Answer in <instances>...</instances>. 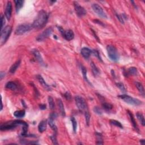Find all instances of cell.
Returning a JSON list of instances; mask_svg holds the SVG:
<instances>
[{
    "mask_svg": "<svg viewBox=\"0 0 145 145\" xmlns=\"http://www.w3.org/2000/svg\"><path fill=\"white\" fill-rule=\"evenodd\" d=\"M52 32H53V28H52V27H48L47 28L43 31L40 35L38 36V37L36 38V40H37L38 42H42V41H44V40L47 39L48 38H49V36L51 35Z\"/></svg>",
    "mask_w": 145,
    "mask_h": 145,
    "instance_id": "obj_8",
    "label": "cell"
},
{
    "mask_svg": "<svg viewBox=\"0 0 145 145\" xmlns=\"http://www.w3.org/2000/svg\"><path fill=\"white\" fill-rule=\"evenodd\" d=\"M140 144H142V145H144L145 144V140L144 139H141L140 140Z\"/></svg>",
    "mask_w": 145,
    "mask_h": 145,
    "instance_id": "obj_47",
    "label": "cell"
},
{
    "mask_svg": "<svg viewBox=\"0 0 145 145\" xmlns=\"http://www.w3.org/2000/svg\"><path fill=\"white\" fill-rule=\"evenodd\" d=\"M57 117V113L55 112L51 113V114L49 115V118H51V119H53V120H55Z\"/></svg>",
    "mask_w": 145,
    "mask_h": 145,
    "instance_id": "obj_42",
    "label": "cell"
},
{
    "mask_svg": "<svg viewBox=\"0 0 145 145\" xmlns=\"http://www.w3.org/2000/svg\"><path fill=\"white\" fill-rule=\"evenodd\" d=\"M51 138V139L52 140V142H53V143L54 144H58V142H57V138H56V133L53 134V135H52L50 137Z\"/></svg>",
    "mask_w": 145,
    "mask_h": 145,
    "instance_id": "obj_39",
    "label": "cell"
},
{
    "mask_svg": "<svg viewBox=\"0 0 145 145\" xmlns=\"http://www.w3.org/2000/svg\"><path fill=\"white\" fill-rule=\"evenodd\" d=\"M90 65H91V67L92 71L93 72V74H94L95 76H98V75L100 74V71H99V70L98 69V68L95 65V63L93 62H91Z\"/></svg>",
    "mask_w": 145,
    "mask_h": 145,
    "instance_id": "obj_24",
    "label": "cell"
},
{
    "mask_svg": "<svg viewBox=\"0 0 145 145\" xmlns=\"http://www.w3.org/2000/svg\"><path fill=\"white\" fill-rule=\"evenodd\" d=\"M96 139H97L96 144H103V138H102L101 134L99 133H96Z\"/></svg>",
    "mask_w": 145,
    "mask_h": 145,
    "instance_id": "obj_30",
    "label": "cell"
},
{
    "mask_svg": "<svg viewBox=\"0 0 145 145\" xmlns=\"http://www.w3.org/2000/svg\"><path fill=\"white\" fill-rule=\"evenodd\" d=\"M5 87L8 89H10L11 90H16L18 88L17 84L13 81H10L8 82V83L6 84Z\"/></svg>",
    "mask_w": 145,
    "mask_h": 145,
    "instance_id": "obj_17",
    "label": "cell"
},
{
    "mask_svg": "<svg viewBox=\"0 0 145 145\" xmlns=\"http://www.w3.org/2000/svg\"><path fill=\"white\" fill-rule=\"evenodd\" d=\"M47 121L46 120H43L41 121L38 125V130L40 133H43L47 129Z\"/></svg>",
    "mask_w": 145,
    "mask_h": 145,
    "instance_id": "obj_18",
    "label": "cell"
},
{
    "mask_svg": "<svg viewBox=\"0 0 145 145\" xmlns=\"http://www.w3.org/2000/svg\"><path fill=\"white\" fill-rule=\"evenodd\" d=\"M135 85L136 87L137 88V89L139 91V92L143 95V96L144 95V90L142 84L140 82H135Z\"/></svg>",
    "mask_w": 145,
    "mask_h": 145,
    "instance_id": "obj_26",
    "label": "cell"
},
{
    "mask_svg": "<svg viewBox=\"0 0 145 145\" xmlns=\"http://www.w3.org/2000/svg\"><path fill=\"white\" fill-rule=\"evenodd\" d=\"M36 78H37L38 80L39 81V82L40 85L42 86V87L44 88L45 90H46L47 91L52 90L51 86H49L46 82H45L44 78H43L42 76H40V75H37V76H36Z\"/></svg>",
    "mask_w": 145,
    "mask_h": 145,
    "instance_id": "obj_13",
    "label": "cell"
},
{
    "mask_svg": "<svg viewBox=\"0 0 145 145\" xmlns=\"http://www.w3.org/2000/svg\"><path fill=\"white\" fill-rule=\"evenodd\" d=\"M75 101L78 110L81 112H85L87 111V103L82 97L80 96H76L75 97Z\"/></svg>",
    "mask_w": 145,
    "mask_h": 145,
    "instance_id": "obj_5",
    "label": "cell"
},
{
    "mask_svg": "<svg viewBox=\"0 0 145 145\" xmlns=\"http://www.w3.org/2000/svg\"><path fill=\"white\" fill-rule=\"evenodd\" d=\"M92 54L94 56H95V57H96L98 58L99 60L102 61L101 58L100 56V53H99V52L98 51H97V50H96V49L92 50Z\"/></svg>",
    "mask_w": 145,
    "mask_h": 145,
    "instance_id": "obj_37",
    "label": "cell"
},
{
    "mask_svg": "<svg viewBox=\"0 0 145 145\" xmlns=\"http://www.w3.org/2000/svg\"><path fill=\"white\" fill-rule=\"evenodd\" d=\"M14 2L15 5L16 11H17V13H18L23 6L24 1H22V0H17V1H14Z\"/></svg>",
    "mask_w": 145,
    "mask_h": 145,
    "instance_id": "obj_22",
    "label": "cell"
},
{
    "mask_svg": "<svg viewBox=\"0 0 145 145\" xmlns=\"http://www.w3.org/2000/svg\"><path fill=\"white\" fill-rule=\"evenodd\" d=\"M102 106L104 110H105V111H109L111 110L113 108V106L111 104L106 103V102H104V103H102Z\"/></svg>",
    "mask_w": 145,
    "mask_h": 145,
    "instance_id": "obj_29",
    "label": "cell"
},
{
    "mask_svg": "<svg viewBox=\"0 0 145 145\" xmlns=\"http://www.w3.org/2000/svg\"><path fill=\"white\" fill-rule=\"evenodd\" d=\"M128 114L129 115V117H130V121L131 124H132V125L134 127V128L136 130L139 131V129L138 128V126H137V122L135 121V118L134 117V116L132 114V113L131 112H130L129 111H128Z\"/></svg>",
    "mask_w": 145,
    "mask_h": 145,
    "instance_id": "obj_16",
    "label": "cell"
},
{
    "mask_svg": "<svg viewBox=\"0 0 145 145\" xmlns=\"http://www.w3.org/2000/svg\"><path fill=\"white\" fill-rule=\"evenodd\" d=\"M106 51H107L108 56L111 60L117 62L119 60L120 56L118 53L117 49L115 46L112 45H108L106 47Z\"/></svg>",
    "mask_w": 145,
    "mask_h": 145,
    "instance_id": "obj_4",
    "label": "cell"
},
{
    "mask_svg": "<svg viewBox=\"0 0 145 145\" xmlns=\"http://www.w3.org/2000/svg\"><path fill=\"white\" fill-rule=\"evenodd\" d=\"M32 53L33 54L34 57H35V58L36 59V60L38 61V62L40 63V65H42V66H45V63L43 61V59L42 57V55L39 52L38 50L37 49H33L32 50Z\"/></svg>",
    "mask_w": 145,
    "mask_h": 145,
    "instance_id": "obj_14",
    "label": "cell"
},
{
    "mask_svg": "<svg viewBox=\"0 0 145 145\" xmlns=\"http://www.w3.org/2000/svg\"><path fill=\"white\" fill-rule=\"evenodd\" d=\"M20 142L21 144H38L37 142H32V141H27L26 140H20Z\"/></svg>",
    "mask_w": 145,
    "mask_h": 145,
    "instance_id": "obj_38",
    "label": "cell"
},
{
    "mask_svg": "<svg viewBox=\"0 0 145 145\" xmlns=\"http://www.w3.org/2000/svg\"><path fill=\"white\" fill-rule=\"evenodd\" d=\"M85 120H86V124L88 126L90 124V115L89 112H88V111H86L85 112Z\"/></svg>",
    "mask_w": 145,
    "mask_h": 145,
    "instance_id": "obj_34",
    "label": "cell"
},
{
    "mask_svg": "<svg viewBox=\"0 0 145 145\" xmlns=\"http://www.w3.org/2000/svg\"><path fill=\"white\" fill-rule=\"evenodd\" d=\"M48 14L44 10H41L39 12L37 17L32 24L33 28L41 29L46 25L48 20Z\"/></svg>",
    "mask_w": 145,
    "mask_h": 145,
    "instance_id": "obj_2",
    "label": "cell"
},
{
    "mask_svg": "<svg viewBox=\"0 0 145 145\" xmlns=\"http://www.w3.org/2000/svg\"><path fill=\"white\" fill-rule=\"evenodd\" d=\"M48 100V103H49L50 109H51V110H53L54 107H55V105H54L53 99L52 98V97L49 96Z\"/></svg>",
    "mask_w": 145,
    "mask_h": 145,
    "instance_id": "obj_32",
    "label": "cell"
},
{
    "mask_svg": "<svg viewBox=\"0 0 145 145\" xmlns=\"http://www.w3.org/2000/svg\"><path fill=\"white\" fill-rule=\"evenodd\" d=\"M22 126V136H24L27 134V131L28 130V124L26 122L22 120H13V121H10L8 122H6L3 124H1L0 126V129L1 130H11V129H14L19 126Z\"/></svg>",
    "mask_w": 145,
    "mask_h": 145,
    "instance_id": "obj_1",
    "label": "cell"
},
{
    "mask_svg": "<svg viewBox=\"0 0 145 145\" xmlns=\"http://www.w3.org/2000/svg\"><path fill=\"white\" fill-rule=\"evenodd\" d=\"M20 62H21V61H20V60H18L16 61V62L14 63L12 66H11L10 70H9V72H10L11 74H14L16 71V70H17L18 67L19 66V65L20 64Z\"/></svg>",
    "mask_w": 145,
    "mask_h": 145,
    "instance_id": "obj_20",
    "label": "cell"
},
{
    "mask_svg": "<svg viewBox=\"0 0 145 145\" xmlns=\"http://www.w3.org/2000/svg\"><path fill=\"white\" fill-rule=\"evenodd\" d=\"M57 104H58L59 110H60L61 115H62L63 117L65 116L66 113H65V108H64V105H63L62 101L60 99H57Z\"/></svg>",
    "mask_w": 145,
    "mask_h": 145,
    "instance_id": "obj_19",
    "label": "cell"
},
{
    "mask_svg": "<svg viewBox=\"0 0 145 145\" xmlns=\"http://www.w3.org/2000/svg\"><path fill=\"white\" fill-rule=\"evenodd\" d=\"M93 111H94V112L96 113V114L98 115H101L102 113H103L101 109L97 106H94V109H93Z\"/></svg>",
    "mask_w": 145,
    "mask_h": 145,
    "instance_id": "obj_36",
    "label": "cell"
},
{
    "mask_svg": "<svg viewBox=\"0 0 145 145\" xmlns=\"http://www.w3.org/2000/svg\"><path fill=\"white\" fill-rule=\"evenodd\" d=\"M116 86L118 88H119V89L122 92L125 93L126 92V90L125 86L124 85L123 83H116Z\"/></svg>",
    "mask_w": 145,
    "mask_h": 145,
    "instance_id": "obj_35",
    "label": "cell"
},
{
    "mask_svg": "<svg viewBox=\"0 0 145 145\" xmlns=\"http://www.w3.org/2000/svg\"><path fill=\"white\" fill-rule=\"evenodd\" d=\"M71 121L72 122V129L75 133L76 132L77 129V122L76 121V119L74 117H72L71 118Z\"/></svg>",
    "mask_w": 145,
    "mask_h": 145,
    "instance_id": "obj_33",
    "label": "cell"
},
{
    "mask_svg": "<svg viewBox=\"0 0 145 145\" xmlns=\"http://www.w3.org/2000/svg\"><path fill=\"white\" fill-rule=\"evenodd\" d=\"M33 28L32 24H22L18 26L15 31V33L17 35H22L25 33L31 31Z\"/></svg>",
    "mask_w": 145,
    "mask_h": 145,
    "instance_id": "obj_6",
    "label": "cell"
},
{
    "mask_svg": "<svg viewBox=\"0 0 145 145\" xmlns=\"http://www.w3.org/2000/svg\"><path fill=\"white\" fill-rule=\"evenodd\" d=\"M12 4L10 1H8L6 4L5 13V15L8 20H10L11 17V14H12Z\"/></svg>",
    "mask_w": 145,
    "mask_h": 145,
    "instance_id": "obj_12",
    "label": "cell"
},
{
    "mask_svg": "<svg viewBox=\"0 0 145 145\" xmlns=\"http://www.w3.org/2000/svg\"><path fill=\"white\" fill-rule=\"evenodd\" d=\"M39 108L40 110H46V108H47V105L46 104H41L39 105Z\"/></svg>",
    "mask_w": 145,
    "mask_h": 145,
    "instance_id": "obj_44",
    "label": "cell"
},
{
    "mask_svg": "<svg viewBox=\"0 0 145 145\" xmlns=\"http://www.w3.org/2000/svg\"><path fill=\"white\" fill-rule=\"evenodd\" d=\"M116 17H117V19L120 20V22H121V23H124V21L123 18H122V15L118 14L117 13H116Z\"/></svg>",
    "mask_w": 145,
    "mask_h": 145,
    "instance_id": "obj_43",
    "label": "cell"
},
{
    "mask_svg": "<svg viewBox=\"0 0 145 145\" xmlns=\"http://www.w3.org/2000/svg\"><path fill=\"white\" fill-rule=\"evenodd\" d=\"M80 68H81L82 73V74H83V77L84 79H85L86 82H87L88 84H90V85H91V83L90 82L89 80H88V78H87V70H86V67L84 66L83 65H80Z\"/></svg>",
    "mask_w": 145,
    "mask_h": 145,
    "instance_id": "obj_21",
    "label": "cell"
},
{
    "mask_svg": "<svg viewBox=\"0 0 145 145\" xmlns=\"http://www.w3.org/2000/svg\"><path fill=\"white\" fill-rule=\"evenodd\" d=\"M5 19L3 15H1V31H2L5 28Z\"/></svg>",
    "mask_w": 145,
    "mask_h": 145,
    "instance_id": "obj_40",
    "label": "cell"
},
{
    "mask_svg": "<svg viewBox=\"0 0 145 145\" xmlns=\"http://www.w3.org/2000/svg\"><path fill=\"white\" fill-rule=\"evenodd\" d=\"M12 31V27L10 26H7L6 27L1 31V44L3 45L8 40L9 38Z\"/></svg>",
    "mask_w": 145,
    "mask_h": 145,
    "instance_id": "obj_7",
    "label": "cell"
},
{
    "mask_svg": "<svg viewBox=\"0 0 145 145\" xmlns=\"http://www.w3.org/2000/svg\"><path fill=\"white\" fill-rule=\"evenodd\" d=\"M58 30L60 31V33L62 36L66 40L68 41H70L72 40L74 37V33L73 31L71 29H67V30H64L61 27H58Z\"/></svg>",
    "mask_w": 145,
    "mask_h": 145,
    "instance_id": "obj_9",
    "label": "cell"
},
{
    "mask_svg": "<svg viewBox=\"0 0 145 145\" xmlns=\"http://www.w3.org/2000/svg\"><path fill=\"white\" fill-rule=\"evenodd\" d=\"M136 116H137L138 120H139V121L140 122V123L142 124V126L145 125V120L143 115L142 113L140 112H137V114H136Z\"/></svg>",
    "mask_w": 145,
    "mask_h": 145,
    "instance_id": "obj_27",
    "label": "cell"
},
{
    "mask_svg": "<svg viewBox=\"0 0 145 145\" xmlns=\"http://www.w3.org/2000/svg\"><path fill=\"white\" fill-rule=\"evenodd\" d=\"M94 22L96 23H97V24H100L101 25V26H104V24L102 23L101 21H99V20H94Z\"/></svg>",
    "mask_w": 145,
    "mask_h": 145,
    "instance_id": "obj_46",
    "label": "cell"
},
{
    "mask_svg": "<svg viewBox=\"0 0 145 145\" xmlns=\"http://www.w3.org/2000/svg\"><path fill=\"white\" fill-rule=\"evenodd\" d=\"M74 6L75 9V11L77 13V15L79 17H82L86 15L87 12H86L85 8L81 6L78 2H74Z\"/></svg>",
    "mask_w": 145,
    "mask_h": 145,
    "instance_id": "obj_11",
    "label": "cell"
},
{
    "mask_svg": "<svg viewBox=\"0 0 145 145\" xmlns=\"http://www.w3.org/2000/svg\"><path fill=\"white\" fill-rule=\"evenodd\" d=\"M64 97H65L66 99L67 100H70L71 99V94H70L69 92H65V94H64Z\"/></svg>",
    "mask_w": 145,
    "mask_h": 145,
    "instance_id": "obj_41",
    "label": "cell"
},
{
    "mask_svg": "<svg viewBox=\"0 0 145 145\" xmlns=\"http://www.w3.org/2000/svg\"><path fill=\"white\" fill-rule=\"evenodd\" d=\"M137 72L138 71L137 68L135 67H131L128 69L127 74L131 75V76H135V75L137 74Z\"/></svg>",
    "mask_w": 145,
    "mask_h": 145,
    "instance_id": "obj_28",
    "label": "cell"
},
{
    "mask_svg": "<svg viewBox=\"0 0 145 145\" xmlns=\"http://www.w3.org/2000/svg\"><path fill=\"white\" fill-rule=\"evenodd\" d=\"M110 123L113 125L116 126L117 127H119V128L121 129H123V126H122V124H121V122H120L119 121H117V120H110Z\"/></svg>",
    "mask_w": 145,
    "mask_h": 145,
    "instance_id": "obj_31",
    "label": "cell"
},
{
    "mask_svg": "<svg viewBox=\"0 0 145 145\" xmlns=\"http://www.w3.org/2000/svg\"><path fill=\"white\" fill-rule=\"evenodd\" d=\"M54 120L52 119H51V118H49L48 124L52 130H53L54 131V133L56 134L57 131V126L56 125L55 123L54 122Z\"/></svg>",
    "mask_w": 145,
    "mask_h": 145,
    "instance_id": "obj_25",
    "label": "cell"
},
{
    "mask_svg": "<svg viewBox=\"0 0 145 145\" xmlns=\"http://www.w3.org/2000/svg\"><path fill=\"white\" fill-rule=\"evenodd\" d=\"M81 54L84 58L88 59L90 57L91 54H92V51L87 47H84L81 49Z\"/></svg>",
    "mask_w": 145,
    "mask_h": 145,
    "instance_id": "obj_15",
    "label": "cell"
},
{
    "mask_svg": "<svg viewBox=\"0 0 145 145\" xmlns=\"http://www.w3.org/2000/svg\"><path fill=\"white\" fill-rule=\"evenodd\" d=\"M92 8L94 12L97 15H99L100 17L103 18H107V15L104 12L103 8L97 4H94L92 5Z\"/></svg>",
    "mask_w": 145,
    "mask_h": 145,
    "instance_id": "obj_10",
    "label": "cell"
},
{
    "mask_svg": "<svg viewBox=\"0 0 145 145\" xmlns=\"http://www.w3.org/2000/svg\"><path fill=\"white\" fill-rule=\"evenodd\" d=\"M25 114H26V111H25V110H24L16 111L13 113L14 116L16 118H18V119L23 117L25 116Z\"/></svg>",
    "mask_w": 145,
    "mask_h": 145,
    "instance_id": "obj_23",
    "label": "cell"
},
{
    "mask_svg": "<svg viewBox=\"0 0 145 145\" xmlns=\"http://www.w3.org/2000/svg\"><path fill=\"white\" fill-rule=\"evenodd\" d=\"M5 71H1L0 72V78H1V80H2L3 79L5 76Z\"/></svg>",
    "mask_w": 145,
    "mask_h": 145,
    "instance_id": "obj_45",
    "label": "cell"
},
{
    "mask_svg": "<svg viewBox=\"0 0 145 145\" xmlns=\"http://www.w3.org/2000/svg\"><path fill=\"white\" fill-rule=\"evenodd\" d=\"M119 97L122 99V100L124 101L125 103H128L130 105H134V106H138L141 105L142 102L139 100V99L134 98L126 94H122L119 95Z\"/></svg>",
    "mask_w": 145,
    "mask_h": 145,
    "instance_id": "obj_3",
    "label": "cell"
}]
</instances>
